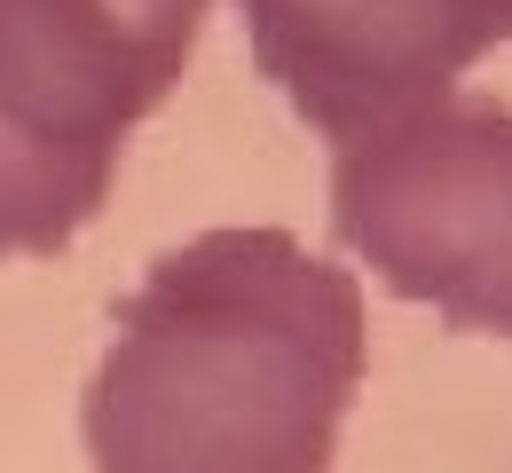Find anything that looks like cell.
<instances>
[{
	"label": "cell",
	"instance_id": "2",
	"mask_svg": "<svg viewBox=\"0 0 512 473\" xmlns=\"http://www.w3.org/2000/svg\"><path fill=\"white\" fill-rule=\"evenodd\" d=\"M205 16L213 0H0V261H56L111 205Z\"/></svg>",
	"mask_w": 512,
	"mask_h": 473
},
{
	"label": "cell",
	"instance_id": "3",
	"mask_svg": "<svg viewBox=\"0 0 512 473\" xmlns=\"http://www.w3.org/2000/svg\"><path fill=\"white\" fill-rule=\"evenodd\" d=\"M331 245L394 300L512 339V111L449 95L331 150Z\"/></svg>",
	"mask_w": 512,
	"mask_h": 473
},
{
	"label": "cell",
	"instance_id": "4",
	"mask_svg": "<svg viewBox=\"0 0 512 473\" xmlns=\"http://www.w3.org/2000/svg\"><path fill=\"white\" fill-rule=\"evenodd\" d=\"M260 79L331 150L457 95L512 40V0H229Z\"/></svg>",
	"mask_w": 512,
	"mask_h": 473
},
{
	"label": "cell",
	"instance_id": "1",
	"mask_svg": "<svg viewBox=\"0 0 512 473\" xmlns=\"http://www.w3.org/2000/svg\"><path fill=\"white\" fill-rule=\"evenodd\" d=\"M371 371L355 269L292 229H197L111 308L79 395L95 473H331Z\"/></svg>",
	"mask_w": 512,
	"mask_h": 473
}]
</instances>
